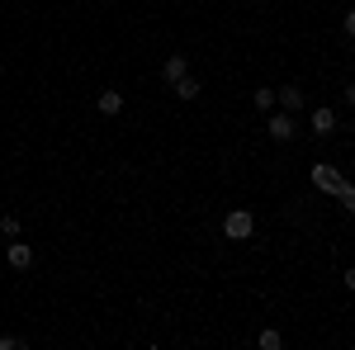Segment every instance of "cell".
<instances>
[{
  "mask_svg": "<svg viewBox=\"0 0 355 350\" xmlns=\"http://www.w3.org/2000/svg\"><path fill=\"white\" fill-rule=\"evenodd\" d=\"M351 137H355V128H351Z\"/></svg>",
  "mask_w": 355,
  "mask_h": 350,
  "instance_id": "19",
  "label": "cell"
},
{
  "mask_svg": "<svg viewBox=\"0 0 355 350\" xmlns=\"http://www.w3.org/2000/svg\"><path fill=\"white\" fill-rule=\"evenodd\" d=\"M341 28H346V38L355 43V10H346V15H341Z\"/></svg>",
  "mask_w": 355,
  "mask_h": 350,
  "instance_id": "14",
  "label": "cell"
},
{
  "mask_svg": "<svg viewBox=\"0 0 355 350\" xmlns=\"http://www.w3.org/2000/svg\"><path fill=\"white\" fill-rule=\"evenodd\" d=\"M0 237H19V218L15 213H0Z\"/></svg>",
  "mask_w": 355,
  "mask_h": 350,
  "instance_id": "12",
  "label": "cell"
},
{
  "mask_svg": "<svg viewBox=\"0 0 355 350\" xmlns=\"http://www.w3.org/2000/svg\"><path fill=\"white\" fill-rule=\"evenodd\" d=\"M341 284H346V289L355 294V265H346V270H341Z\"/></svg>",
  "mask_w": 355,
  "mask_h": 350,
  "instance_id": "16",
  "label": "cell"
},
{
  "mask_svg": "<svg viewBox=\"0 0 355 350\" xmlns=\"http://www.w3.org/2000/svg\"><path fill=\"white\" fill-rule=\"evenodd\" d=\"M251 105L261 109V114H270V109H275V90H266V85H261V90L251 95Z\"/></svg>",
  "mask_w": 355,
  "mask_h": 350,
  "instance_id": "11",
  "label": "cell"
},
{
  "mask_svg": "<svg viewBox=\"0 0 355 350\" xmlns=\"http://www.w3.org/2000/svg\"><path fill=\"white\" fill-rule=\"evenodd\" d=\"M261 5H270V0H261Z\"/></svg>",
  "mask_w": 355,
  "mask_h": 350,
  "instance_id": "18",
  "label": "cell"
},
{
  "mask_svg": "<svg viewBox=\"0 0 355 350\" xmlns=\"http://www.w3.org/2000/svg\"><path fill=\"white\" fill-rule=\"evenodd\" d=\"M336 128H341V119H336V109H331V105H318L313 114H308V133H313V137H331Z\"/></svg>",
  "mask_w": 355,
  "mask_h": 350,
  "instance_id": "3",
  "label": "cell"
},
{
  "mask_svg": "<svg viewBox=\"0 0 355 350\" xmlns=\"http://www.w3.org/2000/svg\"><path fill=\"white\" fill-rule=\"evenodd\" d=\"M251 232H256V213L251 209H232L223 218V237L227 242H251Z\"/></svg>",
  "mask_w": 355,
  "mask_h": 350,
  "instance_id": "1",
  "label": "cell"
},
{
  "mask_svg": "<svg viewBox=\"0 0 355 350\" xmlns=\"http://www.w3.org/2000/svg\"><path fill=\"white\" fill-rule=\"evenodd\" d=\"M0 350H24V341L19 336H0Z\"/></svg>",
  "mask_w": 355,
  "mask_h": 350,
  "instance_id": "15",
  "label": "cell"
},
{
  "mask_svg": "<svg viewBox=\"0 0 355 350\" xmlns=\"http://www.w3.org/2000/svg\"><path fill=\"white\" fill-rule=\"evenodd\" d=\"M95 109L100 114H123V90H100L95 95Z\"/></svg>",
  "mask_w": 355,
  "mask_h": 350,
  "instance_id": "8",
  "label": "cell"
},
{
  "mask_svg": "<svg viewBox=\"0 0 355 350\" xmlns=\"http://www.w3.org/2000/svg\"><path fill=\"white\" fill-rule=\"evenodd\" d=\"M256 346H261V350H279V346H284V336H279L275 326H266V331L256 336Z\"/></svg>",
  "mask_w": 355,
  "mask_h": 350,
  "instance_id": "10",
  "label": "cell"
},
{
  "mask_svg": "<svg viewBox=\"0 0 355 350\" xmlns=\"http://www.w3.org/2000/svg\"><path fill=\"white\" fill-rule=\"evenodd\" d=\"M5 261H10V270H28V265H33V246H28V242H10Z\"/></svg>",
  "mask_w": 355,
  "mask_h": 350,
  "instance_id": "7",
  "label": "cell"
},
{
  "mask_svg": "<svg viewBox=\"0 0 355 350\" xmlns=\"http://www.w3.org/2000/svg\"><path fill=\"white\" fill-rule=\"evenodd\" d=\"M341 100H346V105L355 109V85H346V90H341Z\"/></svg>",
  "mask_w": 355,
  "mask_h": 350,
  "instance_id": "17",
  "label": "cell"
},
{
  "mask_svg": "<svg viewBox=\"0 0 355 350\" xmlns=\"http://www.w3.org/2000/svg\"><path fill=\"white\" fill-rule=\"evenodd\" d=\"M266 133H270L275 142H294V137H299V114H284V109L275 114V109H270V119H266Z\"/></svg>",
  "mask_w": 355,
  "mask_h": 350,
  "instance_id": "2",
  "label": "cell"
},
{
  "mask_svg": "<svg viewBox=\"0 0 355 350\" xmlns=\"http://www.w3.org/2000/svg\"><path fill=\"white\" fill-rule=\"evenodd\" d=\"M275 105L284 109V114H303V90L299 85H279L275 90Z\"/></svg>",
  "mask_w": 355,
  "mask_h": 350,
  "instance_id": "5",
  "label": "cell"
},
{
  "mask_svg": "<svg viewBox=\"0 0 355 350\" xmlns=\"http://www.w3.org/2000/svg\"><path fill=\"white\" fill-rule=\"evenodd\" d=\"M313 185L327 189V194H336V189L346 185V175H341V170H331V166H313Z\"/></svg>",
  "mask_w": 355,
  "mask_h": 350,
  "instance_id": "6",
  "label": "cell"
},
{
  "mask_svg": "<svg viewBox=\"0 0 355 350\" xmlns=\"http://www.w3.org/2000/svg\"><path fill=\"white\" fill-rule=\"evenodd\" d=\"M336 199H341V204H346V213H355V185H351V180H346V185L336 189Z\"/></svg>",
  "mask_w": 355,
  "mask_h": 350,
  "instance_id": "13",
  "label": "cell"
},
{
  "mask_svg": "<svg viewBox=\"0 0 355 350\" xmlns=\"http://www.w3.org/2000/svg\"><path fill=\"white\" fill-rule=\"evenodd\" d=\"M162 76H166V85H175L180 76H190V57H185V53H171L162 62Z\"/></svg>",
  "mask_w": 355,
  "mask_h": 350,
  "instance_id": "4",
  "label": "cell"
},
{
  "mask_svg": "<svg viewBox=\"0 0 355 350\" xmlns=\"http://www.w3.org/2000/svg\"><path fill=\"white\" fill-rule=\"evenodd\" d=\"M171 90H175V100H185V105H194V100H199V81H194V76H180Z\"/></svg>",
  "mask_w": 355,
  "mask_h": 350,
  "instance_id": "9",
  "label": "cell"
}]
</instances>
